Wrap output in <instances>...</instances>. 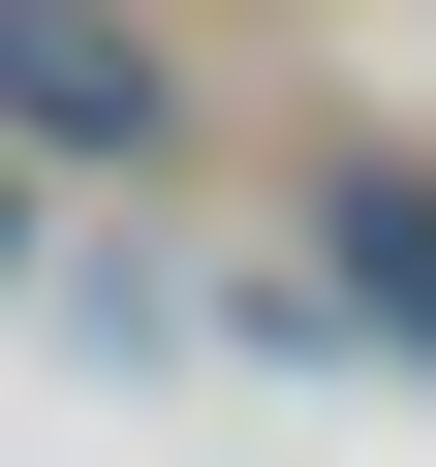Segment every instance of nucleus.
I'll return each mask as SVG.
<instances>
[{"mask_svg": "<svg viewBox=\"0 0 436 467\" xmlns=\"http://www.w3.org/2000/svg\"><path fill=\"white\" fill-rule=\"evenodd\" d=\"M0 156H218L187 125V32H156V0H0Z\"/></svg>", "mask_w": 436, "mask_h": 467, "instance_id": "1", "label": "nucleus"}, {"mask_svg": "<svg viewBox=\"0 0 436 467\" xmlns=\"http://www.w3.org/2000/svg\"><path fill=\"white\" fill-rule=\"evenodd\" d=\"M312 250H343V312L436 343V156H312Z\"/></svg>", "mask_w": 436, "mask_h": 467, "instance_id": "2", "label": "nucleus"}]
</instances>
